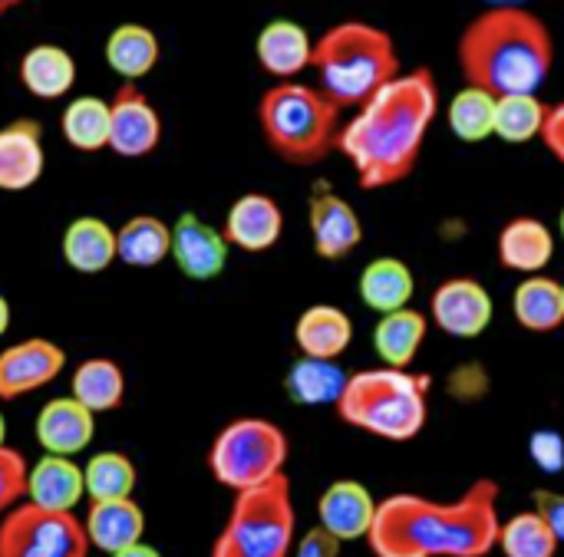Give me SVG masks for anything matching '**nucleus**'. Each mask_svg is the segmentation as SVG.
<instances>
[{"label":"nucleus","mask_w":564,"mask_h":557,"mask_svg":"<svg viewBox=\"0 0 564 557\" xmlns=\"http://www.w3.org/2000/svg\"><path fill=\"white\" fill-rule=\"evenodd\" d=\"M440 112V83L433 69H403L350 122L340 125L337 152L357 172L364 192H383L406 182L423 155V142Z\"/></svg>","instance_id":"1"},{"label":"nucleus","mask_w":564,"mask_h":557,"mask_svg":"<svg viewBox=\"0 0 564 557\" xmlns=\"http://www.w3.org/2000/svg\"><path fill=\"white\" fill-rule=\"evenodd\" d=\"M499 482L476 479L459 499L397 492L377 502L367 545L373 557H489L499 545Z\"/></svg>","instance_id":"2"},{"label":"nucleus","mask_w":564,"mask_h":557,"mask_svg":"<svg viewBox=\"0 0 564 557\" xmlns=\"http://www.w3.org/2000/svg\"><path fill=\"white\" fill-rule=\"evenodd\" d=\"M456 63L466 86L496 99L539 96L555 66V36L535 10L496 3L463 26L456 40Z\"/></svg>","instance_id":"3"},{"label":"nucleus","mask_w":564,"mask_h":557,"mask_svg":"<svg viewBox=\"0 0 564 557\" xmlns=\"http://www.w3.org/2000/svg\"><path fill=\"white\" fill-rule=\"evenodd\" d=\"M311 69L317 89L344 112L370 102L400 73V50L383 26L367 20H340L314 40Z\"/></svg>","instance_id":"4"},{"label":"nucleus","mask_w":564,"mask_h":557,"mask_svg":"<svg viewBox=\"0 0 564 557\" xmlns=\"http://www.w3.org/2000/svg\"><path fill=\"white\" fill-rule=\"evenodd\" d=\"M258 129L264 145L288 165L307 168L321 165L337 152L340 109L317 89L301 79L274 83L258 99Z\"/></svg>","instance_id":"5"},{"label":"nucleus","mask_w":564,"mask_h":557,"mask_svg":"<svg viewBox=\"0 0 564 557\" xmlns=\"http://www.w3.org/2000/svg\"><path fill=\"white\" fill-rule=\"evenodd\" d=\"M334 409L350 429L387 443H410L430 419V376L390 367L350 373Z\"/></svg>","instance_id":"6"},{"label":"nucleus","mask_w":564,"mask_h":557,"mask_svg":"<svg viewBox=\"0 0 564 557\" xmlns=\"http://www.w3.org/2000/svg\"><path fill=\"white\" fill-rule=\"evenodd\" d=\"M297 509L291 479L281 476L261 489L238 492L212 557H291L297 545Z\"/></svg>","instance_id":"7"},{"label":"nucleus","mask_w":564,"mask_h":557,"mask_svg":"<svg viewBox=\"0 0 564 557\" xmlns=\"http://www.w3.org/2000/svg\"><path fill=\"white\" fill-rule=\"evenodd\" d=\"M288 456L291 443L278 423L261 416H238L215 433L205 466L221 489L238 495L288 476Z\"/></svg>","instance_id":"8"},{"label":"nucleus","mask_w":564,"mask_h":557,"mask_svg":"<svg viewBox=\"0 0 564 557\" xmlns=\"http://www.w3.org/2000/svg\"><path fill=\"white\" fill-rule=\"evenodd\" d=\"M0 557H89L79 515L20 502L0 518Z\"/></svg>","instance_id":"9"},{"label":"nucleus","mask_w":564,"mask_h":557,"mask_svg":"<svg viewBox=\"0 0 564 557\" xmlns=\"http://www.w3.org/2000/svg\"><path fill=\"white\" fill-rule=\"evenodd\" d=\"M66 370V350L46 337H26L0 350V403L46 390Z\"/></svg>","instance_id":"10"},{"label":"nucleus","mask_w":564,"mask_h":557,"mask_svg":"<svg viewBox=\"0 0 564 557\" xmlns=\"http://www.w3.org/2000/svg\"><path fill=\"white\" fill-rule=\"evenodd\" d=\"M162 145V116L139 86H119L109 99V152L119 159H149Z\"/></svg>","instance_id":"11"},{"label":"nucleus","mask_w":564,"mask_h":557,"mask_svg":"<svg viewBox=\"0 0 564 557\" xmlns=\"http://www.w3.org/2000/svg\"><path fill=\"white\" fill-rule=\"evenodd\" d=\"M496 304L476 277H446L430 297V320L456 340H476L489 330Z\"/></svg>","instance_id":"12"},{"label":"nucleus","mask_w":564,"mask_h":557,"mask_svg":"<svg viewBox=\"0 0 564 557\" xmlns=\"http://www.w3.org/2000/svg\"><path fill=\"white\" fill-rule=\"evenodd\" d=\"M228 241L221 234V228L208 225L202 215L185 211L172 221V254L169 261L178 267V274H185L188 281H215L225 274L228 267Z\"/></svg>","instance_id":"13"},{"label":"nucleus","mask_w":564,"mask_h":557,"mask_svg":"<svg viewBox=\"0 0 564 557\" xmlns=\"http://www.w3.org/2000/svg\"><path fill=\"white\" fill-rule=\"evenodd\" d=\"M307 225L314 254L324 261H344L364 241V221L357 208L334 188H314L307 201Z\"/></svg>","instance_id":"14"},{"label":"nucleus","mask_w":564,"mask_h":557,"mask_svg":"<svg viewBox=\"0 0 564 557\" xmlns=\"http://www.w3.org/2000/svg\"><path fill=\"white\" fill-rule=\"evenodd\" d=\"M373 518H377V499L357 479H337L317 499V528L340 545L367 542Z\"/></svg>","instance_id":"15"},{"label":"nucleus","mask_w":564,"mask_h":557,"mask_svg":"<svg viewBox=\"0 0 564 557\" xmlns=\"http://www.w3.org/2000/svg\"><path fill=\"white\" fill-rule=\"evenodd\" d=\"M221 234L228 248H238L245 254H264L271 251L284 234V211L278 198L264 192H245L231 201Z\"/></svg>","instance_id":"16"},{"label":"nucleus","mask_w":564,"mask_h":557,"mask_svg":"<svg viewBox=\"0 0 564 557\" xmlns=\"http://www.w3.org/2000/svg\"><path fill=\"white\" fill-rule=\"evenodd\" d=\"M33 436H36L43 456L76 459L96 439V416L86 406H79L69 393L53 396L40 406V413L33 419Z\"/></svg>","instance_id":"17"},{"label":"nucleus","mask_w":564,"mask_h":557,"mask_svg":"<svg viewBox=\"0 0 564 557\" xmlns=\"http://www.w3.org/2000/svg\"><path fill=\"white\" fill-rule=\"evenodd\" d=\"M46 172L43 125L36 119H13L0 125V192H30Z\"/></svg>","instance_id":"18"},{"label":"nucleus","mask_w":564,"mask_h":557,"mask_svg":"<svg viewBox=\"0 0 564 557\" xmlns=\"http://www.w3.org/2000/svg\"><path fill=\"white\" fill-rule=\"evenodd\" d=\"M314 36L288 17L268 20L254 36V59L274 83H294L304 69H311Z\"/></svg>","instance_id":"19"},{"label":"nucleus","mask_w":564,"mask_h":557,"mask_svg":"<svg viewBox=\"0 0 564 557\" xmlns=\"http://www.w3.org/2000/svg\"><path fill=\"white\" fill-rule=\"evenodd\" d=\"M79 522H83L89 551H102L109 557L139 545L145 535V512L135 499L86 502V512Z\"/></svg>","instance_id":"20"},{"label":"nucleus","mask_w":564,"mask_h":557,"mask_svg":"<svg viewBox=\"0 0 564 557\" xmlns=\"http://www.w3.org/2000/svg\"><path fill=\"white\" fill-rule=\"evenodd\" d=\"M23 502L46 509V512L76 515V505L86 502L83 466L76 459H63V456H40L26 469V499Z\"/></svg>","instance_id":"21"},{"label":"nucleus","mask_w":564,"mask_h":557,"mask_svg":"<svg viewBox=\"0 0 564 557\" xmlns=\"http://www.w3.org/2000/svg\"><path fill=\"white\" fill-rule=\"evenodd\" d=\"M354 343V320L337 304H311L294 320V347L307 360L337 363Z\"/></svg>","instance_id":"22"},{"label":"nucleus","mask_w":564,"mask_h":557,"mask_svg":"<svg viewBox=\"0 0 564 557\" xmlns=\"http://www.w3.org/2000/svg\"><path fill=\"white\" fill-rule=\"evenodd\" d=\"M17 79L40 102L63 99L76 86V59L59 43H33L17 63Z\"/></svg>","instance_id":"23"},{"label":"nucleus","mask_w":564,"mask_h":557,"mask_svg":"<svg viewBox=\"0 0 564 557\" xmlns=\"http://www.w3.org/2000/svg\"><path fill=\"white\" fill-rule=\"evenodd\" d=\"M59 254L76 274H102L116 264V228L96 215H79L63 228Z\"/></svg>","instance_id":"24"},{"label":"nucleus","mask_w":564,"mask_h":557,"mask_svg":"<svg viewBox=\"0 0 564 557\" xmlns=\"http://www.w3.org/2000/svg\"><path fill=\"white\" fill-rule=\"evenodd\" d=\"M106 66L126 83V86H139V79H145L159 59H162V43L159 33L145 23H119L102 46Z\"/></svg>","instance_id":"25"},{"label":"nucleus","mask_w":564,"mask_h":557,"mask_svg":"<svg viewBox=\"0 0 564 557\" xmlns=\"http://www.w3.org/2000/svg\"><path fill=\"white\" fill-rule=\"evenodd\" d=\"M496 254H499V264L506 271H519V274L535 277L552 264L555 238L539 218L522 215V218L506 221V228L499 231V241H496Z\"/></svg>","instance_id":"26"},{"label":"nucleus","mask_w":564,"mask_h":557,"mask_svg":"<svg viewBox=\"0 0 564 557\" xmlns=\"http://www.w3.org/2000/svg\"><path fill=\"white\" fill-rule=\"evenodd\" d=\"M172 254V225L159 215H132L116 228V261L135 271H152Z\"/></svg>","instance_id":"27"},{"label":"nucleus","mask_w":564,"mask_h":557,"mask_svg":"<svg viewBox=\"0 0 564 557\" xmlns=\"http://www.w3.org/2000/svg\"><path fill=\"white\" fill-rule=\"evenodd\" d=\"M126 370L112 357H86L69 376V396L93 416L116 413L126 403Z\"/></svg>","instance_id":"28"},{"label":"nucleus","mask_w":564,"mask_h":557,"mask_svg":"<svg viewBox=\"0 0 564 557\" xmlns=\"http://www.w3.org/2000/svg\"><path fill=\"white\" fill-rule=\"evenodd\" d=\"M430 334V317L403 307L393 314H383L373 327V350L383 367L390 370H410V363L420 357Z\"/></svg>","instance_id":"29"},{"label":"nucleus","mask_w":564,"mask_h":557,"mask_svg":"<svg viewBox=\"0 0 564 557\" xmlns=\"http://www.w3.org/2000/svg\"><path fill=\"white\" fill-rule=\"evenodd\" d=\"M357 291H360V301L383 317V314L410 307L413 291H416V277H413L406 261H400V258H377V261H370L360 271Z\"/></svg>","instance_id":"30"},{"label":"nucleus","mask_w":564,"mask_h":557,"mask_svg":"<svg viewBox=\"0 0 564 557\" xmlns=\"http://www.w3.org/2000/svg\"><path fill=\"white\" fill-rule=\"evenodd\" d=\"M512 314L529 334H555L564 324L562 281L549 274L525 277L512 294Z\"/></svg>","instance_id":"31"},{"label":"nucleus","mask_w":564,"mask_h":557,"mask_svg":"<svg viewBox=\"0 0 564 557\" xmlns=\"http://www.w3.org/2000/svg\"><path fill=\"white\" fill-rule=\"evenodd\" d=\"M59 132L76 152L93 155L109 149V99L93 92L69 99L59 112Z\"/></svg>","instance_id":"32"},{"label":"nucleus","mask_w":564,"mask_h":557,"mask_svg":"<svg viewBox=\"0 0 564 557\" xmlns=\"http://www.w3.org/2000/svg\"><path fill=\"white\" fill-rule=\"evenodd\" d=\"M347 376L337 363L330 360H307L301 357L297 363H291L288 376H284V393L291 403L297 406H337Z\"/></svg>","instance_id":"33"},{"label":"nucleus","mask_w":564,"mask_h":557,"mask_svg":"<svg viewBox=\"0 0 564 557\" xmlns=\"http://www.w3.org/2000/svg\"><path fill=\"white\" fill-rule=\"evenodd\" d=\"M83 485H86V502H116V499H132L139 485V469L126 452L106 449L86 459L83 466Z\"/></svg>","instance_id":"34"},{"label":"nucleus","mask_w":564,"mask_h":557,"mask_svg":"<svg viewBox=\"0 0 564 557\" xmlns=\"http://www.w3.org/2000/svg\"><path fill=\"white\" fill-rule=\"evenodd\" d=\"M492 122H496V96L476 89V86H463L449 106H446V125L459 142H486L492 135Z\"/></svg>","instance_id":"35"},{"label":"nucleus","mask_w":564,"mask_h":557,"mask_svg":"<svg viewBox=\"0 0 564 557\" xmlns=\"http://www.w3.org/2000/svg\"><path fill=\"white\" fill-rule=\"evenodd\" d=\"M496 551H502L506 557H555L562 545L555 542L545 518L535 509H529L512 518H502Z\"/></svg>","instance_id":"36"},{"label":"nucleus","mask_w":564,"mask_h":557,"mask_svg":"<svg viewBox=\"0 0 564 557\" xmlns=\"http://www.w3.org/2000/svg\"><path fill=\"white\" fill-rule=\"evenodd\" d=\"M545 116H549V102H542L539 96H506V99H496L492 135H499L502 142H512V145H525L532 139H542Z\"/></svg>","instance_id":"37"},{"label":"nucleus","mask_w":564,"mask_h":557,"mask_svg":"<svg viewBox=\"0 0 564 557\" xmlns=\"http://www.w3.org/2000/svg\"><path fill=\"white\" fill-rule=\"evenodd\" d=\"M26 459L13 449H0V518L26 499Z\"/></svg>","instance_id":"38"},{"label":"nucleus","mask_w":564,"mask_h":557,"mask_svg":"<svg viewBox=\"0 0 564 557\" xmlns=\"http://www.w3.org/2000/svg\"><path fill=\"white\" fill-rule=\"evenodd\" d=\"M529 459L549 472V476H558L564 469V436L558 429H535L529 436Z\"/></svg>","instance_id":"39"},{"label":"nucleus","mask_w":564,"mask_h":557,"mask_svg":"<svg viewBox=\"0 0 564 557\" xmlns=\"http://www.w3.org/2000/svg\"><path fill=\"white\" fill-rule=\"evenodd\" d=\"M532 509L545 518V525L552 528L555 542L564 548V495H558V492H549V489H539V492H535V505H532Z\"/></svg>","instance_id":"40"},{"label":"nucleus","mask_w":564,"mask_h":557,"mask_svg":"<svg viewBox=\"0 0 564 557\" xmlns=\"http://www.w3.org/2000/svg\"><path fill=\"white\" fill-rule=\"evenodd\" d=\"M291 557H340V542H334L327 532H321L317 525L311 532H304L294 545Z\"/></svg>","instance_id":"41"},{"label":"nucleus","mask_w":564,"mask_h":557,"mask_svg":"<svg viewBox=\"0 0 564 557\" xmlns=\"http://www.w3.org/2000/svg\"><path fill=\"white\" fill-rule=\"evenodd\" d=\"M542 142H545V149L552 152V159L564 165V102L549 106L545 129H542Z\"/></svg>","instance_id":"42"},{"label":"nucleus","mask_w":564,"mask_h":557,"mask_svg":"<svg viewBox=\"0 0 564 557\" xmlns=\"http://www.w3.org/2000/svg\"><path fill=\"white\" fill-rule=\"evenodd\" d=\"M112 557H162V555H159V548H152V545L139 542V545H132V548H126V551H119V555H112Z\"/></svg>","instance_id":"43"},{"label":"nucleus","mask_w":564,"mask_h":557,"mask_svg":"<svg viewBox=\"0 0 564 557\" xmlns=\"http://www.w3.org/2000/svg\"><path fill=\"white\" fill-rule=\"evenodd\" d=\"M10 320H13V314H10V301L0 294V337H7V330H10Z\"/></svg>","instance_id":"44"},{"label":"nucleus","mask_w":564,"mask_h":557,"mask_svg":"<svg viewBox=\"0 0 564 557\" xmlns=\"http://www.w3.org/2000/svg\"><path fill=\"white\" fill-rule=\"evenodd\" d=\"M7 446V419H3V413H0V449Z\"/></svg>","instance_id":"45"},{"label":"nucleus","mask_w":564,"mask_h":557,"mask_svg":"<svg viewBox=\"0 0 564 557\" xmlns=\"http://www.w3.org/2000/svg\"><path fill=\"white\" fill-rule=\"evenodd\" d=\"M558 231H562V238H564V208H562V218H558Z\"/></svg>","instance_id":"46"},{"label":"nucleus","mask_w":564,"mask_h":557,"mask_svg":"<svg viewBox=\"0 0 564 557\" xmlns=\"http://www.w3.org/2000/svg\"><path fill=\"white\" fill-rule=\"evenodd\" d=\"M562 301H564V284H562Z\"/></svg>","instance_id":"47"}]
</instances>
